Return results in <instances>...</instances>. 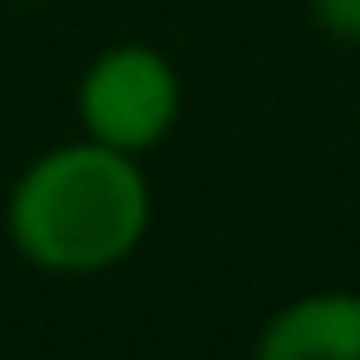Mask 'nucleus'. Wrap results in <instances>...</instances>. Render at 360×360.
<instances>
[{"mask_svg":"<svg viewBox=\"0 0 360 360\" xmlns=\"http://www.w3.org/2000/svg\"><path fill=\"white\" fill-rule=\"evenodd\" d=\"M146 219L152 191L135 152L101 146L90 135L34 158L6 197L11 248L51 276H96L124 264L141 248Z\"/></svg>","mask_w":360,"mask_h":360,"instance_id":"nucleus-1","label":"nucleus"},{"mask_svg":"<svg viewBox=\"0 0 360 360\" xmlns=\"http://www.w3.org/2000/svg\"><path fill=\"white\" fill-rule=\"evenodd\" d=\"M253 360H360V292H304L281 304Z\"/></svg>","mask_w":360,"mask_h":360,"instance_id":"nucleus-3","label":"nucleus"},{"mask_svg":"<svg viewBox=\"0 0 360 360\" xmlns=\"http://www.w3.org/2000/svg\"><path fill=\"white\" fill-rule=\"evenodd\" d=\"M22 6H34V0H22Z\"/></svg>","mask_w":360,"mask_h":360,"instance_id":"nucleus-5","label":"nucleus"},{"mask_svg":"<svg viewBox=\"0 0 360 360\" xmlns=\"http://www.w3.org/2000/svg\"><path fill=\"white\" fill-rule=\"evenodd\" d=\"M180 118V79L152 45H107L79 79V124L90 141L118 152L158 146Z\"/></svg>","mask_w":360,"mask_h":360,"instance_id":"nucleus-2","label":"nucleus"},{"mask_svg":"<svg viewBox=\"0 0 360 360\" xmlns=\"http://www.w3.org/2000/svg\"><path fill=\"white\" fill-rule=\"evenodd\" d=\"M309 17L326 39L338 45H360V0H309Z\"/></svg>","mask_w":360,"mask_h":360,"instance_id":"nucleus-4","label":"nucleus"}]
</instances>
